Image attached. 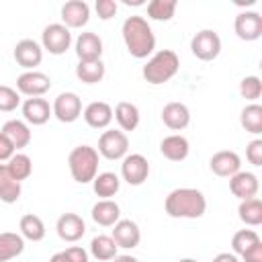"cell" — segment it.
I'll list each match as a JSON object with an SVG mask.
<instances>
[{
	"mask_svg": "<svg viewBox=\"0 0 262 262\" xmlns=\"http://www.w3.org/2000/svg\"><path fill=\"white\" fill-rule=\"evenodd\" d=\"M51 113L61 123H74L82 117V100L76 92H61L53 100Z\"/></svg>",
	"mask_w": 262,
	"mask_h": 262,
	"instance_id": "10",
	"label": "cell"
},
{
	"mask_svg": "<svg viewBox=\"0 0 262 262\" xmlns=\"http://www.w3.org/2000/svg\"><path fill=\"white\" fill-rule=\"evenodd\" d=\"M63 256L68 262H88V252L82 246H70L63 250Z\"/></svg>",
	"mask_w": 262,
	"mask_h": 262,
	"instance_id": "41",
	"label": "cell"
},
{
	"mask_svg": "<svg viewBox=\"0 0 262 262\" xmlns=\"http://www.w3.org/2000/svg\"><path fill=\"white\" fill-rule=\"evenodd\" d=\"M20 111H23V119H25L27 125H45L49 121V117L53 115L49 102L45 98H41V96L27 98L23 102Z\"/></svg>",
	"mask_w": 262,
	"mask_h": 262,
	"instance_id": "19",
	"label": "cell"
},
{
	"mask_svg": "<svg viewBox=\"0 0 262 262\" xmlns=\"http://www.w3.org/2000/svg\"><path fill=\"white\" fill-rule=\"evenodd\" d=\"M178 70H180V59H178L176 51H172V49H160V51H156L147 59V63L141 70V76H143V80L147 84L160 86V84L170 82L178 74Z\"/></svg>",
	"mask_w": 262,
	"mask_h": 262,
	"instance_id": "3",
	"label": "cell"
},
{
	"mask_svg": "<svg viewBox=\"0 0 262 262\" xmlns=\"http://www.w3.org/2000/svg\"><path fill=\"white\" fill-rule=\"evenodd\" d=\"M49 262H68V260H66V256H63V252H57V254H53V256L49 258Z\"/></svg>",
	"mask_w": 262,
	"mask_h": 262,
	"instance_id": "46",
	"label": "cell"
},
{
	"mask_svg": "<svg viewBox=\"0 0 262 262\" xmlns=\"http://www.w3.org/2000/svg\"><path fill=\"white\" fill-rule=\"evenodd\" d=\"M162 123L172 131H182L190 123V111L184 102H168L162 108Z\"/></svg>",
	"mask_w": 262,
	"mask_h": 262,
	"instance_id": "21",
	"label": "cell"
},
{
	"mask_svg": "<svg viewBox=\"0 0 262 262\" xmlns=\"http://www.w3.org/2000/svg\"><path fill=\"white\" fill-rule=\"evenodd\" d=\"M258 242H262V239H260V235H258L254 229H239V231H235L233 237H231V250H233L235 256H242L244 252H248V250H250L252 246H256Z\"/></svg>",
	"mask_w": 262,
	"mask_h": 262,
	"instance_id": "36",
	"label": "cell"
},
{
	"mask_svg": "<svg viewBox=\"0 0 262 262\" xmlns=\"http://www.w3.org/2000/svg\"><path fill=\"white\" fill-rule=\"evenodd\" d=\"M25 252V237L14 231L0 233V262H8Z\"/></svg>",
	"mask_w": 262,
	"mask_h": 262,
	"instance_id": "26",
	"label": "cell"
},
{
	"mask_svg": "<svg viewBox=\"0 0 262 262\" xmlns=\"http://www.w3.org/2000/svg\"><path fill=\"white\" fill-rule=\"evenodd\" d=\"M90 20V6L84 0H70L61 6V25L68 29H82Z\"/></svg>",
	"mask_w": 262,
	"mask_h": 262,
	"instance_id": "17",
	"label": "cell"
},
{
	"mask_svg": "<svg viewBox=\"0 0 262 262\" xmlns=\"http://www.w3.org/2000/svg\"><path fill=\"white\" fill-rule=\"evenodd\" d=\"M213 262H239V258L233 252H221L213 258Z\"/></svg>",
	"mask_w": 262,
	"mask_h": 262,
	"instance_id": "44",
	"label": "cell"
},
{
	"mask_svg": "<svg viewBox=\"0 0 262 262\" xmlns=\"http://www.w3.org/2000/svg\"><path fill=\"white\" fill-rule=\"evenodd\" d=\"M68 168L78 184H88L98 174V151L92 145H76L68 156Z\"/></svg>",
	"mask_w": 262,
	"mask_h": 262,
	"instance_id": "4",
	"label": "cell"
},
{
	"mask_svg": "<svg viewBox=\"0 0 262 262\" xmlns=\"http://www.w3.org/2000/svg\"><path fill=\"white\" fill-rule=\"evenodd\" d=\"M14 154H16V149H14V145L10 143V139H8L4 133H0V164H2V162H8Z\"/></svg>",
	"mask_w": 262,
	"mask_h": 262,
	"instance_id": "42",
	"label": "cell"
},
{
	"mask_svg": "<svg viewBox=\"0 0 262 262\" xmlns=\"http://www.w3.org/2000/svg\"><path fill=\"white\" fill-rule=\"evenodd\" d=\"M94 10H96V14H98L100 20H111L117 14L119 4H117V0H96Z\"/></svg>",
	"mask_w": 262,
	"mask_h": 262,
	"instance_id": "39",
	"label": "cell"
},
{
	"mask_svg": "<svg viewBox=\"0 0 262 262\" xmlns=\"http://www.w3.org/2000/svg\"><path fill=\"white\" fill-rule=\"evenodd\" d=\"M74 47H76L78 61H94V59H100L102 55V39L92 31L80 33Z\"/></svg>",
	"mask_w": 262,
	"mask_h": 262,
	"instance_id": "18",
	"label": "cell"
},
{
	"mask_svg": "<svg viewBox=\"0 0 262 262\" xmlns=\"http://www.w3.org/2000/svg\"><path fill=\"white\" fill-rule=\"evenodd\" d=\"M121 188V178L115 172H98L92 180V190L100 199H111L119 192Z\"/></svg>",
	"mask_w": 262,
	"mask_h": 262,
	"instance_id": "27",
	"label": "cell"
},
{
	"mask_svg": "<svg viewBox=\"0 0 262 262\" xmlns=\"http://www.w3.org/2000/svg\"><path fill=\"white\" fill-rule=\"evenodd\" d=\"M106 74V68L102 63V59H94V61H78L76 66V78L84 84H98Z\"/></svg>",
	"mask_w": 262,
	"mask_h": 262,
	"instance_id": "29",
	"label": "cell"
},
{
	"mask_svg": "<svg viewBox=\"0 0 262 262\" xmlns=\"http://www.w3.org/2000/svg\"><path fill=\"white\" fill-rule=\"evenodd\" d=\"M72 45V33L61 23H51L41 33V47L51 55H63Z\"/></svg>",
	"mask_w": 262,
	"mask_h": 262,
	"instance_id": "7",
	"label": "cell"
},
{
	"mask_svg": "<svg viewBox=\"0 0 262 262\" xmlns=\"http://www.w3.org/2000/svg\"><path fill=\"white\" fill-rule=\"evenodd\" d=\"M20 104V94L16 88H10L6 84H0V113H12Z\"/></svg>",
	"mask_w": 262,
	"mask_h": 262,
	"instance_id": "38",
	"label": "cell"
},
{
	"mask_svg": "<svg viewBox=\"0 0 262 262\" xmlns=\"http://www.w3.org/2000/svg\"><path fill=\"white\" fill-rule=\"evenodd\" d=\"M209 168H211V172L215 176L231 178L233 174H237L242 170V158L231 149H221V151H215L211 156Z\"/></svg>",
	"mask_w": 262,
	"mask_h": 262,
	"instance_id": "13",
	"label": "cell"
},
{
	"mask_svg": "<svg viewBox=\"0 0 262 262\" xmlns=\"http://www.w3.org/2000/svg\"><path fill=\"white\" fill-rule=\"evenodd\" d=\"M176 8H178L176 0H151L147 2V16L158 23H168L174 18Z\"/></svg>",
	"mask_w": 262,
	"mask_h": 262,
	"instance_id": "35",
	"label": "cell"
},
{
	"mask_svg": "<svg viewBox=\"0 0 262 262\" xmlns=\"http://www.w3.org/2000/svg\"><path fill=\"white\" fill-rule=\"evenodd\" d=\"M233 31L242 41H258L262 37V16L256 10H244L233 20Z\"/></svg>",
	"mask_w": 262,
	"mask_h": 262,
	"instance_id": "11",
	"label": "cell"
},
{
	"mask_svg": "<svg viewBox=\"0 0 262 262\" xmlns=\"http://www.w3.org/2000/svg\"><path fill=\"white\" fill-rule=\"evenodd\" d=\"M6 170H8V174H10L16 182H23V180H27V178L33 174V160H31L27 154L16 151V154L6 162Z\"/></svg>",
	"mask_w": 262,
	"mask_h": 262,
	"instance_id": "34",
	"label": "cell"
},
{
	"mask_svg": "<svg viewBox=\"0 0 262 262\" xmlns=\"http://www.w3.org/2000/svg\"><path fill=\"white\" fill-rule=\"evenodd\" d=\"M0 133H4L8 139H10V143L14 145V149L18 151V149H23V147H27L29 143H31V127L25 123V121H20V119H10V121H6L4 125H2V131Z\"/></svg>",
	"mask_w": 262,
	"mask_h": 262,
	"instance_id": "24",
	"label": "cell"
},
{
	"mask_svg": "<svg viewBox=\"0 0 262 262\" xmlns=\"http://www.w3.org/2000/svg\"><path fill=\"white\" fill-rule=\"evenodd\" d=\"M113 119L119 123L121 131L125 133V131H135L137 129L141 115H139L137 104L127 102V100H121V102H117V106L113 111Z\"/></svg>",
	"mask_w": 262,
	"mask_h": 262,
	"instance_id": "25",
	"label": "cell"
},
{
	"mask_svg": "<svg viewBox=\"0 0 262 262\" xmlns=\"http://www.w3.org/2000/svg\"><path fill=\"white\" fill-rule=\"evenodd\" d=\"M51 90V78L39 70H31V72H23L16 78V92L25 94L29 98L35 96H43L45 92Z\"/></svg>",
	"mask_w": 262,
	"mask_h": 262,
	"instance_id": "9",
	"label": "cell"
},
{
	"mask_svg": "<svg viewBox=\"0 0 262 262\" xmlns=\"http://www.w3.org/2000/svg\"><path fill=\"white\" fill-rule=\"evenodd\" d=\"M123 4L125 6H143L145 0H123Z\"/></svg>",
	"mask_w": 262,
	"mask_h": 262,
	"instance_id": "47",
	"label": "cell"
},
{
	"mask_svg": "<svg viewBox=\"0 0 262 262\" xmlns=\"http://www.w3.org/2000/svg\"><path fill=\"white\" fill-rule=\"evenodd\" d=\"M98 156L106 160H123L129 151V137L121 129H106L98 137Z\"/></svg>",
	"mask_w": 262,
	"mask_h": 262,
	"instance_id": "6",
	"label": "cell"
},
{
	"mask_svg": "<svg viewBox=\"0 0 262 262\" xmlns=\"http://www.w3.org/2000/svg\"><path fill=\"white\" fill-rule=\"evenodd\" d=\"M18 229H20V235L29 242H41L45 237V223L35 213L23 215L20 221H18Z\"/></svg>",
	"mask_w": 262,
	"mask_h": 262,
	"instance_id": "28",
	"label": "cell"
},
{
	"mask_svg": "<svg viewBox=\"0 0 262 262\" xmlns=\"http://www.w3.org/2000/svg\"><path fill=\"white\" fill-rule=\"evenodd\" d=\"M55 231L63 242H78L86 233V223L78 213H63L55 223Z\"/></svg>",
	"mask_w": 262,
	"mask_h": 262,
	"instance_id": "16",
	"label": "cell"
},
{
	"mask_svg": "<svg viewBox=\"0 0 262 262\" xmlns=\"http://www.w3.org/2000/svg\"><path fill=\"white\" fill-rule=\"evenodd\" d=\"M239 125L252 133V135H260L262 133V106L258 102H250L242 108L239 115Z\"/></svg>",
	"mask_w": 262,
	"mask_h": 262,
	"instance_id": "32",
	"label": "cell"
},
{
	"mask_svg": "<svg viewBox=\"0 0 262 262\" xmlns=\"http://www.w3.org/2000/svg\"><path fill=\"white\" fill-rule=\"evenodd\" d=\"M164 211L172 219H199L207 211V199L199 188H174L164 201Z\"/></svg>",
	"mask_w": 262,
	"mask_h": 262,
	"instance_id": "2",
	"label": "cell"
},
{
	"mask_svg": "<svg viewBox=\"0 0 262 262\" xmlns=\"http://www.w3.org/2000/svg\"><path fill=\"white\" fill-rule=\"evenodd\" d=\"M117 244V248L123 250H133L139 246L141 242V229L133 219H119L113 225V235H111Z\"/></svg>",
	"mask_w": 262,
	"mask_h": 262,
	"instance_id": "14",
	"label": "cell"
},
{
	"mask_svg": "<svg viewBox=\"0 0 262 262\" xmlns=\"http://www.w3.org/2000/svg\"><path fill=\"white\" fill-rule=\"evenodd\" d=\"M188 151H190V143L184 135L180 133H172L168 137H164L160 141V154L170 160V162H182L188 158Z\"/></svg>",
	"mask_w": 262,
	"mask_h": 262,
	"instance_id": "22",
	"label": "cell"
},
{
	"mask_svg": "<svg viewBox=\"0 0 262 262\" xmlns=\"http://www.w3.org/2000/svg\"><path fill=\"white\" fill-rule=\"evenodd\" d=\"M82 117H84L88 127L106 129L111 125V121H113V106L108 102H104V100H94L82 111Z\"/></svg>",
	"mask_w": 262,
	"mask_h": 262,
	"instance_id": "20",
	"label": "cell"
},
{
	"mask_svg": "<svg viewBox=\"0 0 262 262\" xmlns=\"http://www.w3.org/2000/svg\"><path fill=\"white\" fill-rule=\"evenodd\" d=\"M178 262H199V260H194V258H180Z\"/></svg>",
	"mask_w": 262,
	"mask_h": 262,
	"instance_id": "48",
	"label": "cell"
},
{
	"mask_svg": "<svg viewBox=\"0 0 262 262\" xmlns=\"http://www.w3.org/2000/svg\"><path fill=\"white\" fill-rule=\"evenodd\" d=\"M237 217L242 219V223H246L250 227L262 225V201L258 196L248 199V201H239Z\"/></svg>",
	"mask_w": 262,
	"mask_h": 262,
	"instance_id": "30",
	"label": "cell"
},
{
	"mask_svg": "<svg viewBox=\"0 0 262 262\" xmlns=\"http://www.w3.org/2000/svg\"><path fill=\"white\" fill-rule=\"evenodd\" d=\"M90 217L94 223H98L102 227H113L121 219V207L111 199H100L98 203L92 205Z\"/></svg>",
	"mask_w": 262,
	"mask_h": 262,
	"instance_id": "23",
	"label": "cell"
},
{
	"mask_svg": "<svg viewBox=\"0 0 262 262\" xmlns=\"http://www.w3.org/2000/svg\"><path fill=\"white\" fill-rule=\"evenodd\" d=\"M239 94H242V98H246L250 102H256L260 98V94H262V80L258 76H246V78H242V82H239Z\"/></svg>",
	"mask_w": 262,
	"mask_h": 262,
	"instance_id": "37",
	"label": "cell"
},
{
	"mask_svg": "<svg viewBox=\"0 0 262 262\" xmlns=\"http://www.w3.org/2000/svg\"><path fill=\"white\" fill-rule=\"evenodd\" d=\"M190 51L201 61H213L221 53V37L213 29H201L190 39Z\"/></svg>",
	"mask_w": 262,
	"mask_h": 262,
	"instance_id": "5",
	"label": "cell"
},
{
	"mask_svg": "<svg viewBox=\"0 0 262 262\" xmlns=\"http://www.w3.org/2000/svg\"><path fill=\"white\" fill-rule=\"evenodd\" d=\"M149 176V162L141 154H127L121 162V178L131 186H141Z\"/></svg>",
	"mask_w": 262,
	"mask_h": 262,
	"instance_id": "8",
	"label": "cell"
},
{
	"mask_svg": "<svg viewBox=\"0 0 262 262\" xmlns=\"http://www.w3.org/2000/svg\"><path fill=\"white\" fill-rule=\"evenodd\" d=\"M244 262H262V242H258L256 246H252L248 252H244L239 256Z\"/></svg>",
	"mask_w": 262,
	"mask_h": 262,
	"instance_id": "43",
	"label": "cell"
},
{
	"mask_svg": "<svg viewBox=\"0 0 262 262\" xmlns=\"http://www.w3.org/2000/svg\"><path fill=\"white\" fill-rule=\"evenodd\" d=\"M229 190L235 199L239 201H248V199H254L260 190V182H258V176L254 172H246V170H239L237 174H233L229 178Z\"/></svg>",
	"mask_w": 262,
	"mask_h": 262,
	"instance_id": "15",
	"label": "cell"
},
{
	"mask_svg": "<svg viewBox=\"0 0 262 262\" xmlns=\"http://www.w3.org/2000/svg\"><path fill=\"white\" fill-rule=\"evenodd\" d=\"M20 182H16L8 170H6V164H0V201L6 203V205H12L20 199Z\"/></svg>",
	"mask_w": 262,
	"mask_h": 262,
	"instance_id": "31",
	"label": "cell"
},
{
	"mask_svg": "<svg viewBox=\"0 0 262 262\" xmlns=\"http://www.w3.org/2000/svg\"><path fill=\"white\" fill-rule=\"evenodd\" d=\"M12 55H14V61L20 68H25L27 72H31V70H35L43 61V47L35 39H20L14 45Z\"/></svg>",
	"mask_w": 262,
	"mask_h": 262,
	"instance_id": "12",
	"label": "cell"
},
{
	"mask_svg": "<svg viewBox=\"0 0 262 262\" xmlns=\"http://www.w3.org/2000/svg\"><path fill=\"white\" fill-rule=\"evenodd\" d=\"M117 250L119 248H117V244H115V239L111 235H102L100 233V235L92 237V242H90V254L100 262H108L115 256H119Z\"/></svg>",
	"mask_w": 262,
	"mask_h": 262,
	"instance_id": "33",
	"label": "cell"
},
{
	"mask_svg": "<svg viewBox=\"0 0 262 262\" xmlns=\"http://www.w3.org/2000/svg\"><path fill=\"white\" fill-rule=\"evenodd\" d=\"M113 262H139L135 256H129V254H121V256H115Z\"/></svg>",
	"mask_w": 262,
	"mask_h": 262,
	"instance_id": "45",
	"label": "cell"
},
{
	"mask_svg": "<svg viewBox=\"0 0 262 262\" xmlns=\"http://www.w3.org/2000/svg\"><path fill=\"white\" fill-rule=\"evenodd\" d=\"M121 35H123V41H125V47H127L129 55H133L137 59L149 57L156 49V35L151 31L147 18H143L139 14L127 16L123 20Z\"/></svg>",
	"mask_w": 262,
	"mask_h": 262,
	"instance_id": "1",
	"label": "cell"
},
{
	"mask_svg": "<svg viewBox=\"0 0 262 262\" xmlns=\"http://www.w3.org/2000/svg\"><path fill=\"white\" fill-rule=\"evenodd\" d=\"M246 158L252 166H262V139H252L246 147Z\"/></svg>",
	"mask_w": 262,
	"mask_h": 262,
	"instance_id": "40",
	"label": "cell"
}]
</instances>
